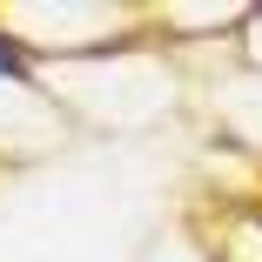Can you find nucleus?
Returning a JSON list of instances; mask_svg holds the SVG:
<instances>
[{
	"label": "nucleus",
	"mask_w": 262,
	"mask_h": 262,
	"mask_svg": "<svg viewBox=\"0 0 262 262\" xmlns=\"http://www.w3.org/2000/svg\"><path fill=\"white\" fill-rule=\"evenodd\" d=\"M0 81H27V47L14 34H0Z\"/></svg>",
	"instance_id": "obj_1"
}]
</instances>
